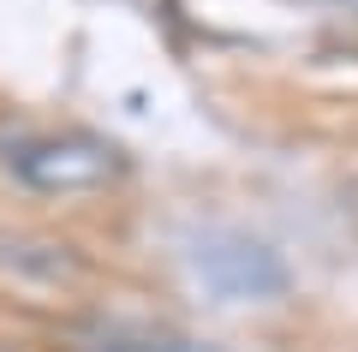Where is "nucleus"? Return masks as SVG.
Segmentation results:
<instances>
[{"instance_id":"nucleus-2","label":"nucleus","mask_w":358,"mask_h":352,"mask_svg":"<svg viewBox=\"0 0 358 352\" xmlns=\"http://www.w3.org/2000/svg\"><path fill=\"white\" fill-rule=\"evenodd\" d=\"M102 352H215V346H203V340H120Z\"/></svg>"},{"instance_id":"nucleus-1","label":"nucleus","mask_w":358,"mask_h":352,"mask_svg":"<svg viewBox=\"0 0 358 352\" xmlns=\"http://www.w3.org/2000/svg\"><path fill=\"white\" fill-rule=\"evenodd\" d=\"M6 167L24 179L30 191L48 197H72V191H102L126 174V150L96 132H13L6 138Z\"/></svg>"}]
</instances>
